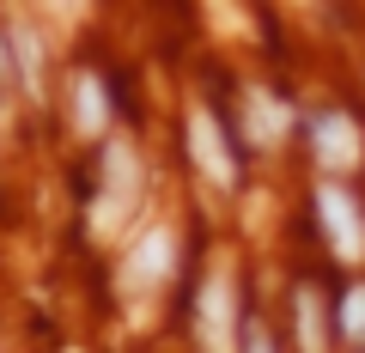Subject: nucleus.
Instances as JSON below:
<instances>
[{"label":"nucleus","mask_w":365,"mask_h":353,"mask_svg":"<svg viewBox=\"0 0 365 353\" xmlns=\"http://www.w3.org/2000/svg\"><path fill=\"white\" fill-rule=\"evenodd\" d=\"M317 220L329 225V237H335L341 256H359L365 250V220H359V208H353L347 189H317Z\"/></svg>","instance_id":"1"},{"label":"nucleus","mask_w":365,"mask_h":353,"mask_svg":"<svg viewBox=\"0 0 365 353\" xmlns=\"http://www.w3.org/2000/svg\"><path fill=\"white\" fill-rule=\"evenodd\" d=\"M311 140H317V153H323L329 165H347L353 158V122L341 116V110H323V116L311 122Z\"/></svg>","instance_id":"2"},{"label":"nucleus","mask_w":365,"mask_h":353,"mask_svg":"<svg viewBox=\"0 0 365 353\" xmlns=\"http://www.w3.org/2000/svg\"><path fill=\"white\" fill-rule=\"evenodd\" d=\"M189 134H195V158L213 170V177H232V170H237V165H232V153H225V134L213 128L207 110H195V116H189Z\"/></svg>","instance_id":"3"},{"label":"nucleus","mask_w":365,"mask_h":353,"mask_svg":"<svg viewBox=\"0 0 365 353\" xmlns=\"http://www.w3.org/2000/svg\"><path fill=\"white\" fill-rule=\"evenodd\" d=\"M165 268H170V237H165V232H153L140 250H134V275L153 280V275H165Z\"/></svg>","instance_id":"4"},{"label":"nucleus","mask_w":365,"mask_h":353,"mask_svg":"<svg viewBox=\"0 0 365 353\" xmlns=\"http://www.w3.org/2000/svg\"><path fill=\"white\" fill-rule=\"evenodd\" d=\"M225 311H232V292H225V280H207V347H220V335H225Z\"/></svg>","instance_id":"5"},{"label":"nucleus","mask_w":365,"mask_h":353,"mask_svg":"<svg viewBox=\"0 0 365 353\" xmlns=\"http://www.w3.org/2000/svg\"><path fill=\"white\" fill-rule=\"evenodd\" d=\"M341 323H347V335H353V341H365V287H353V292H347V305H341Z\"/></svg>","instance_id":"6"},{"label":"nucleus","mask_w":365,"mask_h":353,"mask_svg":"<svg viewBox=\"0 0 365 353\" xmlns=\"http://www.w3.org/2000/svg\"><path fill=\"white\" fill-rule=\"evenodd\" d=\"M79 122H86V128H98V122H104V104H98V86H79Z\"/></svg>","instance_id":"7"},{"label":"nucleus","mask_w":365,"mask_h":353,"mask_svg":"<svg viewBox=\"0 0 365 353\" xmlns=\"http://www.w3.org/2000/svg\"><path fill=\"white\" fill-rule=\"evenodd\" d=\"M244 341H250V353H274V347H268V335H262V329H250Z\"/></svg>","instance_id":"8"}]
</instances>
